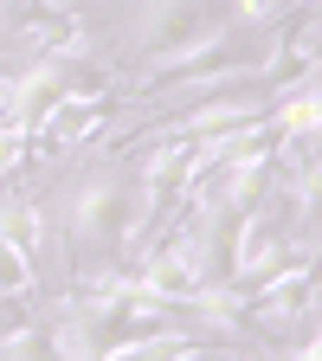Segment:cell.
Masks as SVG:
<instances>
[{"mask_svg":"<svg viewBox=\"0 0 322 361\" xmlns=\"http://www.w3.org/2000/svg\"><path fill=\"white\" fill-rule=\"evenodd\" d=\"M45 219H52V239L71 258L84 252V271L129 264L155 233V213L142 200L135 161H123V155H97L90 168H78L65 188L45 200Z\"/></svg>","mask_w":322,"mask_h":361,"instance_id":"1","label":"cell"},{"mask_svg":"<svg viewBox=\"0 0 322 361\" xmlns=\"http://www.w3.org/2000/svg\"><path fill=\"white\" fill-rule=\"evenodd\" d=\"M303 7H316V0H303Z\"/></svg>","mask_w":322,"mask_h":361,"instance_id":"2","label":"cell"}]
</instances>
